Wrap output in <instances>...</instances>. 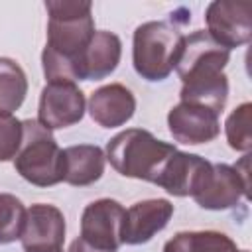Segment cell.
Here are the masks:
<instances>
[{
    "instance_id": "cell-1",
    "label": "cell",
    "mask_w": 252,
    "mask_h": 252,
    "mask_svg": "<svg viewBox=\"0 0 252 252\" xmlns=\"http://www.w3.org/2000/svg\"><path fill=\"white\" fill-rule=\"evenodd\" d=\"M230 51L209 37L205 30L185 35L175 71L181 79V102H193L220 114L228 98V79L224 67Z\"/></svg>"
},
{
    "instance_id": "cell-2",
    "label": "cell",
    "mask_w": 252,
    "mask_h": 252,
    "mask_svg": "<svg viewBox=\"0 0 252 252\" xmlns=\"http://www.w3.org/2000/svg\"><path fill=\"white\" fill-rule=\"evenodd\" d=\"M47 43L41 53L47 81H75V65L94 35L89 0H47Z\"/></svg>"
},
{
    "instance_id": "cell-3",
    "label": "cell",
    "mask_w": 252,
    "mask_h": 252,
    "mask_svg": "<svg viewBox=\"0 0 252 252\" xmlns=\"http://www.w3.org/2000/svg\"><path fill=\"white\" fill-rule=\"evenodd\" d=\"M175 150L173 144L158 140L148 130L128 128L108 140L104 156L120 175L156 183L163 163Z\"/></svg>"
},
{
    "instance_id": "cell-4",
    "label": "cell",
    "mask_w": 252,
    "mask_h": 252,
    "mask_svg": "<svg viewBox=\"0 0 252 252\" xmlns=\"http://www.w3.org/2000/svg\"><path fill=\"white\" fill-rule=\"evenodd\" d=\"M185 35L169 22H144L136 28L132 37V63L136 73L158 83L171 75L175 69Z\"/></svg>"
},
{
    "instance_id": "cell-5",
    "label": "cell",
    "mask_w": 252,
    "mask_h": 252,
    "mask_svg": "<svg viewBox=\"0 0 252 252\" xmlns=\"http://www.w3.org/2000/svg\"><path fill=\"white\" fill-rule=\"evenodd\" d=\"M24 136L14 158L16 171L32 185L51 187L63 181V150L51 130L37 120H22Z\"/></svg>"
},
{
    "instance_id": "cell-6",
    "label": "cell",
    "mask_w": 252,
    "mask_h": 252,
    "mask_svg": "<svg viewBox=\"0 0 252 252\" xmlns=\"http://www.w3.org/2000/svg\"><path fill=\"white\" fill-rule=\"evenodd\" d=\"M248 161L244 169L228 163H211L193 199L207 211H226L236 207L242 197H248Z\"/></svg>"
},
{
    "instance_id": "cell-7",
    "label": "cell",
    "mask_w": 252,
    "mask_h": 252,
    "mask_svg": "<svg viewBox=\"0 0 252 252\" xmlns=\"http://www.w3.org/2000/svg\"><path fill=\"white\" fill-rule=\"evenodd\" d=\"M85 93L75 81H47L37 104V122L47 130H59L81 122L85 114Z\"/></svg>"
},
{
    "instance_id": "cell-8",
    "label": "cell",
    "mask_w": 252,
    "mask_h": 252,
    "mask_svg": "<svg viewBox=\"0 0 252 252\" xmlns=\"http://www.w3.org/2000/svg\"><path fill=\"white\" fill-rule=\"evenodd\" d=\"M207 33L224 49H234L252 37V4L234 0H215L205 12Z\"/></svg>"
},
{
    "instance_id": "cell-9",
    "label": "cell",
    "mask_w": 252,
    "mask_h": 252,
    "mask_svg": "<svg viewBox=\"0 0 252 252\" xmlns=\"http://www.w3.org/2000/svg\"><path fill=\"white\" fill-rule=\"evenodd\" d=\"M126 209L114 199H96L89 203L81 215V238L106 252L122 246V222Z\"/></svg>"
},
{
    "instance_id": "cell-10",
    "label": "cell",
    "mask_w": 252,
    "mask_h": 252,
    "mask_svg": "<svg viewBox=\"0 0 252 252\" xmlns=\"http://www.w3.org/2000/svg\"><path fill=\"white\" fill-rule=\"evenodd\" d=\"M167 126L173 140L185 146L207 144L220 134L219 114L193 102L175 104L167 114Z\"/></svg>"
},
{
    "instance_id": "cell-11",
    "label": "cell",
    "mask_w": 252,
    "mask_h": 252,
    "mask_svg": "<svg viewBox=\"0 0 252 252\" xmlns=\"http://www.w3.org/2000/svg\"><path fill=\"white\" fill-rule=\"evenodd\" d=\"M20 240L26 252H49L61 248L65 240L63 213L55 205H32L26 211V222Z\"/></svg>"
},
{
    "instance_id": "cell-12",
    "label": "cell",
    "mask_w": 252,
    "mask_h": 252,
    "mask_svg": "<svg viewBox=\"0 0 252 252\" xmlns=\"http://www.w3.org/2000/svg\"><path fill=\"white\" fill-rule=\"evenodd\" d=\"M173 217V205L167 199H146L134 203L124 213L122 244L138 246L150 242L161 232Z\"/></svg>"
},
{
    "instance_id": "cell-13",
    "label": "cell",
    "mask_w": 252,
    "mask_h": 252,
    "mask_svg": "<svg viewBox=\"0 0 252 252\" xmlns=\"http://www.w3.org/2000/svg\"><path fill=\"white\" fill-rule=\"evenodd\" d=\"M211 167V161L197 156L175 150L169 159L163 163L156 185L165 189L173 197H193V193L199 189L203 177L207 175Z\"/></svg>"
},
{
    "instance_id": "cell-14",
    "label": "cell",
    "mask_w": 252,
    "mask_h": 252,
    "mask_svg": "<svg viewBox=\"0 0 252 252\" xmlns=\"http://www.w3.org/2000/svg\"><path fill=\"white\" fill-rule=\"evenodd\" d=\"M122 57V41L116 33L94 32L91 43L75 65V81H100L114 73Z\"/></svg>"
},
{
    "instance_id": "cell-15",
    "label": "cell",
    "mask_w": 252,
    "mask_h": 252,
    "mask_svg": "<svg viewBox=\"0 0 252 252\" xmlns=\"http://www.w3.org/2000/svg\"><path fill=\"white\" fill-rule=\"evenodd\" d=\"M136 112V98L130 89L110 83L96 89L89 98V114L102 128H118Z\"/></svg>"
},
{
    "instance_id": "cell-16",
    "label": "cell",
    "mask_w": 252,
    "mask_h": 252,
    "mask_svg": "<svg viewBox=\"0 0 252 252\" xmlns=\"http://www.w3.org/2000/svg\"><path fill=\"white\" fill-rule=\"evenodd\" d=\"M106 156L100 146L77 144L63 150V181L75 187H87L104 173Z\"/></svg>"
},
{
    "instance_id": "cell-17",
    "label": "cell",
    "mask_w": 252,
    "mask_h": 252,
    "mask_svg": "<svg viewBox=\"0 0 252 252\" xmlns=\"http://www.w3.org/2000/svg\"><path fill=\"white\" fill-rule=\"evenodd\" d=\"M163 252H246L219 230H183L163 244Z\"/></svg>"
},
{
    "instance_id": "cell-18",
    "label": "cell",
    "mask_w": 252,
    "mask_h": 252,
    "mask_svg": "<svg viewBox=\"0 0 252 252\" xmlns=\"http://www.w3.org/2000/svg\"><path fill=\"white\" fill-rule=\"evenodd\" d=\"M28 94V79L24 69L10 57H0V112H16Z\"/></svg>"
},
{
    "instance_id": "cell-19",
    "label": "cell",
    "mask_w": 252,
    "mask_h": 252,
    "mask_svg": "<svg viewBox=\"0 0 252 252\" xmlns=\"http://www.w3.org/2000/svg\"><path fill=\"white\" fill-rule=\"evenodd\" d=\"M26 207L12 193H0V244L16 242L26 222Z\"/></svg>"
},
{
    "instance_id": "cell-20",
    "label": "cell",
    "mask_w": 252,
    "mask_h": 252,
    "mask_svg": "<svg viewBox=\"0 0 252 252\" xmlns=\"http://www.w3.org/2000/svg\"><path fill=\"white\" fill-rule=\"evenodd\" d=\"M250 112H252V104L250 102H242L238 104L224 122V134H226V142L232 150L236 152H248L252 148V134H250Z\"/></svg>"
},
{
    "instance_id": "cell-21",
    "label": "cell",
    "mask_w": 252,
    "mask_h": 252,
    "mask_svg": "<svg viewBox=\"0 0 252 252\" xmlns=\"http://www.w3.org/2000/svg\"><path fill=\"white\" fill-rule=\"evenodd\" d=\"M24 136L22 120L14 114L0 112V161H10L16 158Z\"/></svg>"
},
{
    "instance_id": "cell-22",
    "label": "cell",
    "mask_w": 252,
    "mask_h": 252,
    "mask_svg": "<svg viewBox=\"0 0 252 252\" xmlns=\"http://www.w3.org/2000/svg\"><path fill=\"white\" fill-rule=\"evenodd\" d=\"M69 252H106V250H98V248H94V246L87 244V242H85V240L79 236V238H75V240L71 242Z\"/></svg>"
},
{
    "instance_id": "cell-23",
    "label": "cell",
    "mask_w": 252,
    "mask_h": 252,
    "mask_svg": "<svg viewBox=\"0 0 252 252\" xmlns=\"http://www.w3.org/2000/svg\"><path fill=\"white\" fill-rule=\"evenodd\" d=\"M49 252H63V250H61V248H57V250H49Z\"/></svg>"
}]
</instances>
